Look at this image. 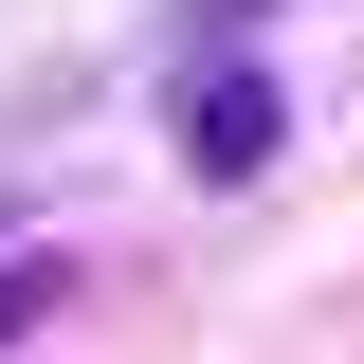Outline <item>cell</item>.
Instances as JSON below:
<instances>
[{"instance_id": "6da1fadb", "label": "cell", "mask_w": 364, "mask_h": 364, "mask_svg": "<svg viewBox=\"0 0 364 364\" xmlns=\"http://www.w3.org/2000/svg\"><path fill=\"white\" fill-rule=\"evenodd\" d=\"M182 164L200 182H255L273 164V73L255 55H200V73H182Z\"/></svg>"}, {"instance_id": "7a4b0ae2", "label": "cell", "mask_w": 364, "mask_h": 364, "mask_svg": "<svg viewBox=\"0 0 364 364\" xmlns=\"http://www.w3.org/2000/svg\"><path fill=\"white\" fill-rule=\"evenodd\" d=\"M55 310V255H0V328H37Z\"/></svg>"}]
</instances>
